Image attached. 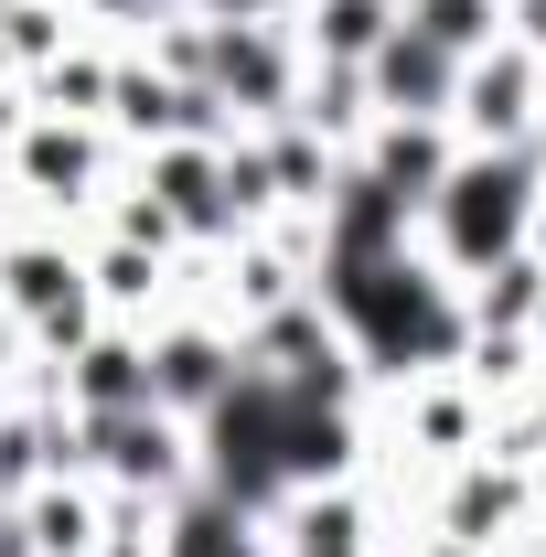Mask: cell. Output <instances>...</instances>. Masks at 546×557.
Here are the masks:
<instances>
[{
  "instance_id": "6da1fadb",
  "label": "cell",
  "mask_w": 546,
  "mask_h": 557,
  "mask_svg": "<svg viewBox=\"0 0 546 557\" xmlns=\"http://www.w3.org/2000/svg\"><path fill=\"white\" fill-rule=\"evenodd\" d=\"M204 472H214V493L236 515L278 504L289 483H333L343 472V408L278 386L269 364H236L225 397L204 408Z\"/></svg>"
},
{
  "instance_id": "7a4b0ae2",
  "label": "cell",
  "mask_w": 546,
  "mask_h": 557,
  "mask_svg": "<svg viewBox=\"0 0 546 557\" xmlns=\"http://www.w3.org/2000/svg\"><path fill=\"white\" fill-rule=\"evenodd\" d=\"M333 311H343V333L375 354V364H439V354L461 344V300L429 269H408V247L333 269Z\"/></svg>"
},
{
  "instance_id": "3957f363",
  "label": "cell",
  "mask_w": 546,
  "mask_h": 557,
  "mask_svg": "<svg viewBox=\"0 0 546 557\" xmlns=\"http://www.w3.org/2000/svg\"><path fill=\"white\" fill-rule=\"evenodd\" d=\"M439 247H450V269H504L514 247H525V214H536V172L514 161V150H482V161H450L439 172Z\"/></svg>"
},
{
  "instance_id": "277c9868",
  "label": "cell",
  "mask_w": 546,
  "mask_h": 557,
  "mask_svg": "<svg viewBox=\"0 0 546 557\" xmlns=\"http://www.w3.org/2000/svg\"><path fill=\"white\" fill-rule=\"evenodd\" d=\"M364 75H375V97H386L397 119H439V108L461 97V54H439L418 22H386V44L364 54Z\"/></svg>"
},
{
  "instance_id": "5b68a950",
  "label": "cell",
  "mask_w": 546,
  "mask_h": 557,
  "mask_svg": "<svg viewBox=\"0 0 546 557\" xmlns=\"http://www.w3.org/2000/svg\"><path fill=\"white\" fill-rule=\"evenodd\" d=\"M204 75H214V97H236V108H278V44L258 22H214Z\"/></svg>"
},
{
  "instance_id": "8992f818",
  "label": "cell",
  "mask_w": 546,
  "mask_h": 557,
  "mask_svg": "<svg viewBox=\"0 0 546 557\" xmlns=\"http://www.w3.org/2000/svg\"><path fill=\"white\" fill-rule=\"evenodd\" d=\"M525 108H536V65H525V54H504V65L461 75V119H472V129L514 139V129H525Z\"/></svg>"
},
{
  "instance_id": "52a82bcc",
  "label": "cell",
  "mask_w": 546,
  "mask_h": 557,
  "mask_svg": "<svg viewBox=\"0 0 546 557\" xmlns=\"http://www.w3.org/2000/svg\"><path fill=\"white\" fill-rule=\"evenodd\" d=\"M225 375H236V364H225L204 333H183V344L150 354V408H161V397H183V408H214V397H225Z\"/></svg>"
},
{
  "instance_id": "ba28073f",
  "label": "cell",
  "mask_w": 546,
  "mask_h": 557,
  "mask_svg": "<svg viewBox=\"0 0 546 557\" xmlns=\"http://www.w3.org/2000/svg\"><path fill=\"white\" fill-rule=\"evenodd\" d=\"M97 440H108V472H119V483H161V472H172V429H161V408L97 418Z\"/></svg>"
},
{
  "instance_id": "9c48e42d",
  "label": "cell",
  "mask_w": 546,
  "mask_h": 557,
  "mask_svg": "<svg viewBox=\"0 0 546 557\" xmlns=\"http://www.w3.org/2000/svg\"><path fill=\"white\" fill-rule=\"evenodd\" d=\"M75 397L97 418H119V408H150V354H129V344H97L86 364H75Z\"/></svg>"
},
{
  "instance_id": "30bf717a",
  "label": "cell",
  "mask_w": 546,
  "mask_h": 557,
  "mask_svg": "<svg viewBox=\"0 0 546 557\" xmlns=\"http://www.w3.org/2000/svg\"><path fill=\"white\" fill-rule=\"evenodd\" d=\"M439 172H450V150L429 139V119H397V129H386V150H375V183L408 205V194H439Z\"/></svg>"
},
{
  "instance_id": "8fae6325",
  "label": "cell",
  "mask_w": 546,
  "mask_h": 557,
  "mask_svg": "<svg viewBox=\"0 0 546 557\" xmlns=\"http://www.w3.org/2000/svg\"><path fill=\"white\" fill-rule=\"evenodd\" d=\"M161 557H258V536H247V515H236L225 493H204V504L172 515V547Z\"/></svg>"
},
{
  "instance_id": "7c38bea8",
  "label": "cell",
  "mask_w": 546,
  "mask_h": 557,
  "mask_svg": "<svg viewBox=\"0 0 546 557\" xmlns=\"http://www.w3.org/2000/svg\"><path fill=\"white\" fill-rule=\"evenodd\" d=\"M161 194H172V214L214 225V214H225V172H214V161H194V150H172V161H161Z\"/></svg>"
},
{
  "instance_id": "4fadbf2b",
  "label": "cell",
  "mask_w": 546,
  "mask_h": 557,
  "mask_svg": "<svg viewBox=\"0 0 546 557\" xmlns=\"http://www.w3.org/2000/svg\"><path fill=\"white\" fill-rule=\"evenodd\" d=\"M408 22L429 33V44H439V54H472L482 33H493V0H418Z\"/></svg>"
},
{
  "instance_id": "5bb4252c",
  "label": "cell",
  "mask_w": 546,
  "mask_h": 557,
  "mask_svg": "<svg viewBox=\"0 0 546 557\" xmlns=\"http://www.w3.org/2000/svg\"><path fill=\"white\" fill-rule=\"evenodd\" d=\"M322 44H333V54H353V65H364V54L386 44V0H322Z\"/></svg>"
},
{
  "instance_id": "9a60e30c",
  "label": "cell",
  "mask_w": 546,
  "mask_h": 557,
  "mask_svg": "<svg viewBox=\"0 0 546 557\" xmlns=\"http://www.w3.org/2000/svg\"><path fill=\"white\" fill-rule=\"evenodd\" d=\"M289 557H353V504H322L311 525H300V547Z\"/></svg>"
},
{
  "instance_id": "2e32d148",
  "label": "cell",
  "mask_w": 546,
  "mask_h": 557,
  "mask_svg": "<svg viewBox=\"0 0 546 557\" xmlns=\"http://www.w3.org/2000/svg\"><path fill=\"white\" fill-rule=\"evenodd\" d=\"M525 300H536V269H525V258H504V269H493V289H482V322H514Z\"/></svg>"
},
{
  "instance_id": "e0dca14e",
  "label": "cell",
  "mask_w": 546,
  "mask_h": 557,
  "mask_svg": "<svg viewBox=\"0 0 546 557\" xmlns=\"http://www.w3.org/2000/svg\"><path fill=\"white\" fill-rule=\"evenodd\" d=\"M33 172H44V183H86V139H33Z\"/></svg>"
},
{
  "instance_id": "ac0fdd59",
  "label": "cell",
  "mask_w": 546,
  "mask_h": 557,
  "mask_svg": "<svg viewBox=\"0 0 546 557\" xmlns=\"http://www.w3.org/2000/svg\"><path fill=\"white\" fill-rule=\"evenodd\" d=\"M33 536H44V547H86V504H44V515H33Z\"/></svg>"
},
{
  "instance_id": "d6986e66",
  "label": "cell",
  "mask_w": 546,
  "mask_h": 557,
  "mask_svg": "<svg viewBox=\"0 0 546 557\" xmlns=\"http://www.w3.org/2000/svg\"><path fill=\"white\" fill-rule=\"evenodd\" d=\"M214 22H258V11H269V0H204Z\"/></svg>"
}]
</instances>
